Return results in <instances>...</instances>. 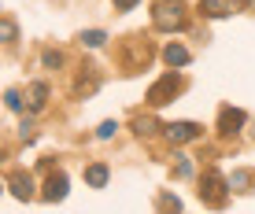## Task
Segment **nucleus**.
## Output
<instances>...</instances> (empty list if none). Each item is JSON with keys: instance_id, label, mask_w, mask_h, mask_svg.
Instances as JSON below:
<instances>
[{"instance_id": "obj_1", "label": "nucleus", "mask_w": 255, "mask_h": 214, "mask_svg": "<svg viewBox=\"0 0 255 214\" xmlns=\"http://www.w3.org/2000/svg\"><path fill=\"white\" fill-rule=\"evenodd\" d=\"M115 56H119V67L126 70V74H137V70H144L148 63H152L155 48H152V41H148L144 33H129V37L119 41Z\"/></svg>"}, {"instance_id": "obj_2", "label": "nucleus", "mask_w": 255, "mask_h": 214, "mask_svg": "<svg viewBox=\"0 0 255 214\" xmlns=\"http://www.w3.org/2000/svg\"><path fill=\"white\" fill-rule=\"evenodd\" d=\"M152 26L159 33H178L189 26V4L185 0H155L152 7Z\"/></svg>"}, {"instance_id": "obj_3", "label": "nucleus", "mask_w": 255, "mask_h": 214, "mask_svg": "<svg viewBox=\"0 0 255 214\" xmlns=\"http://www.w3.org/2000/svg\"><path fill=\"white\" fill-rule=\"evenodd\" d=\"M230 177H226L218 166H207L204 174H200V189H196V196H200V203H207V207H226L230 203Z\"/></svg>"}, {"instance_id": "obj_4", "label": "nucleus", "mask_w": 255, "mask_h": 214, "mask_svg": "<svg viewBox=\"0 0 255 214\" xmlns=\"http://www.w3.org/2000/svg\"><path fill=\"white\" fill-rule=\"evenodd\" d=\"M181 89H185V78H181V74H174V70H170V74H163L159 82L148 89V107H163V104H170L174 96L181 93Z\"/></svg>"}, {"instance_id": "obj_5", "label": "nucleus", "mask_w": 255, "mask_h": 214, "mask_svg": "<svg viewBox=\"0 0 255 214\" xmlns=\"http://www.w3.org/2000/svg\"><path fill=\"white\" fill-rule=\"evenodd\" d=\"M163 137L170 144H196V140H204V126L200 122H166Z\"/></svg>"}, {"instance_id": "obj_6", "label": "nucleus", "mask_w": 255, "mask_h": 214, "mask_svg": "<svg viewBox=\"0 0 255 214\" xmlns=\"http://www.w3.org/2000/svg\"><path fill=\"white\" fill-rule=\"evenodd\" d=\"M244 4H248V0H200L196 11L204 15V19L215 22V19H230V15H237Z\"/></svg>"}, {"instance_id": "obj_7", "label": "nucleus", "mask_w": 255, "mask_h": 214, "mask_svg": "<svg viewBox=\"0 0 255 214\" xmlns=\"http://www.w3.org/2000/svg\"><path fill=\"white\" fill-rule=\"evenodd\" d=\"M244 122H248V114H244L241 107L226 104L222 111H218V133H222V137H237V133L244 129Z\"/></svg>"}, {"instance_id": "obj_8", "label": "nucleus", "mask_w": 255, "mask_h": 214, "mask_svg": "<svg viewBox=\"0 0 255 214\" xmlns=\"http://www.w3.org/2000/svg\"><path fill=\"white\" fill-rule=\"evenodd\" d=\"M67 174L63 170H48V177H45V189H41V200L45 203H56V200H63L67 196Z\"/></svg>"}, {"instance_id": "obj_9", "label": "nucleus", "mask_w": 255, "mask_h": 214, "mask_svg": "<svg viewBox=\"0 0 255 214\" xmlns=\"http://www.w3.org/2000/svg\"><path fill=\"white\" fill-rule=\"evenodd\" d=\"M163 63L170 67V70H181V67H189V63H192V52H189L181 41H170V44L163 48Z\"/></svg>"}, {"instance_id": "obj_10", "label": "nucleus", "mask_w": 255, "mask_h": 214, "mask_svg": "<svg viewBox=\"0 0 255 214\" xmlns=\"http://www.w3.org/2000/svg\"><path fill=\"white\" fill-rule=\"evenodd\" d=\"M82 177H85V185L89 189H108V181H111V166L104 163V159H96V163H89L82 170Z\"/></svg>"}, {"instance_id": "obj_11", "label": "nucleus", "mask_w": 255, "mask_h": 214, "mask_svg": "<svg viewBox=\"0 0 255 214\" xmlns=\"http://www.w3.org/2000/svg\"><path fill=\"white\" fill-rule=\"evenodd\" d=\"M7 189H11L15 200H33V177L26 170H15V174H7Z\"/></svg>"}, {"instance_id": "obj_12", "label": "nucleus", "mask_w": 255, "mask_h": 214, "mask_svg": "<svg viewBox=\"0 0 255 214\" xmlns=\"http://www.w3.org/2000/svg\"><path fill=\"white\" fill-rule=\"evenodd\" d=\"M96 89H100V70L82 67V74H78V82H74V96H93Z\"/></svg>"}, {"instance_id": "obj_13", "label": "nucleus", "mask_w": 255, "mask_h": 214, "mask_svg": "<svg viewBox=\"0 0 255 214\" xmlns=\"http://www.w3.org/2000/svg\"><path fill=\"white\" fill-rule=\"evenodd\" d=\"M48 96H52L48 82H33L30 89H26V100H30V111H33V114H41V111L48 107Z\"/></svg>"}, {"instance_id": "obj_14", "label": "nucleus", "mask_w": 255, "mask_h": 214, "mask_svg": "<svg viewBox=\"0 0 255 214\" xmlns=\"http://www.w3.org/2000/svg\"><path fill=\"white\" fill-rule=\"evenodd\" d=\"M252 185H255V170H233L230 174V189L233 192H252Z\"/></svg>"}, {"instance_id": "obj_15", "label": "nucleus", "mask_w": 255, "mask_h": 214, "mask_svg": "<svg viewBox=\"0 0 255 214\" xmlns=\"http://www.w3.org/2000/svg\"><path fill=\"white\" fill-rule=\"evenodd\" d=\"M159 129H163V126L152 118V114H140V118H133V133H137V137H155Z\"/></svg>"}, {"instance_id": "obj_16", "label": "nucleus", "mask_w": 255, "mask_h": 214, "mask_svg": "<svg viewBox=\"0 0 255 214\" xmlns=\"http://www.w3.org/2000/svg\"><path fill=\"white\" fill-rule=\"evenodd\" d=\"M78 41H82V48H104V44H108V33L104 30H82Z\"/></svg>"}, {"instance_id": "obj_17", "label": "nucleus", "mask_w": 255, "mask_h": 214, "mask_svg": "<svg viewBox=\"0 0 255 214\" xmlns=\"http://www.w3.org/2000/svg\"><path fill=\"white\" fill-rule=\"evenodd\" d=\"M0 30H4V44H15V41H19V26H15L11 15H0Z\"/></svg>"}, {"instance_id": "obj_18", "label": "nucleus", "mask_w": 255, "mask_h": 214, "mask_svg": "<svg viewBox=\"0 0 255 214\" xmlns=\"http://www.w3.org/2000/svg\"><path fill=\"white\" fill-rule=\"evenodd\" d=\"M4 107H7V111H22V107H26L22 89H7V93H4Z\"/></svg>"}, {"instance_id": "obj_19", "label": "nucleus", "mask_w": 255, "mask_h": 214, "mask_svg": "<svg viewBox=\"0 0 255 214\" xmlns=\"http://www.w3.org/2000/svg\"><path fill=\"white\" fill-rule=\"evenodd\" d=\"M192 155H178V163H174V177H192Z\"/></svg>"}, {"instance_id": "obj_20", "label": "nucleus", "mask_w": 255, "mask_h": 214, "mask_svg": "<svg viewBox=\"0 0 255 214\" xmlns=\"http://www.w3.org/2000/svg\"><path fill=\"white\" fill-rule=\"evenodd\" d=\"M115 133H119V122L108 118V122H100V126H96V140H111Z\"/></svg>"}, {"instance_id": "obj_21", "label": "nucleus", "mask_w": 255, "mask_h": 214, "mask_svg": "<svg viewBox=\"0 0 255 214\" xmlns=\"http://www.w3.org/2000/svg\"><path fill=\"white\" fill-rule=\"evenodd\" d=\"M41 63H45L48 70H59V67H63V52H56V48H45V56H41Z\"/></svg>"}, {"instance_id": "obj_22", "label": "nucleus", "mask_w": 255, "mask_h": 214, "mask_svg": "<svg viewBox=\"0 0 255 214\" xmlns=\"http://www.w3.org/2000/svg\"><path fill=\"white\" fill-rule=\"evenodd\" d=\"M33 129H37V126H33V118H22V126H19V140H22V144H30V140L37 137Z\"/></svg>"}, {"instance_id": "obj_23", "label": "nucleus", "mask_w": 255, "mask_h": 214, "mask_svg": "<svg viewBox=\"0 0 255 214\" xmlns=\"http://www.w3.org/2000/svg\"><path fill=\"white\" fill-rule=\"evenodd\" d=\"M159 207H163V211H181V200H178V196H166V192H163V196H159Z\"/></svg>"}, {"instance_id": "obj_24", "label": "nucleus", "mask_w": 255, "mask_h": 214, "mask_svg": "<svg viewBox=\"0 0 255 214\" xmlns=\"http://www.w3.org/2000/svg\"><path fill=\"white\" fill-rule=\"evenodd\" d=\"M111 4H115V11H119V15H126V11H133L140 0H111Z\"/></svg>"}, {"instance_id": "obj_25", "label": "nucleus", "mask_w": 255, "mask_h": 214, "mask_svg": "<svg viewBox=\"0 0 255 214\" xmlns=\"http://www.w3.org/2000/svg\"><path fill=\"white\" fill-rule=\"evenodd\" d=\"M248 4H255V0H248Z\"/></svg>"}]
</instances>
